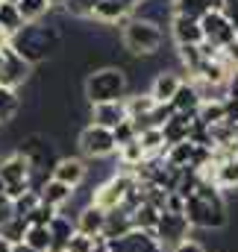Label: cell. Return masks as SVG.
<instances>
[{"instance_id": "obj_1", "label": "cell", "mask_w": 238, "mask_h": 252, "mask_svg": "<svg viewBox=\"0 0 238 252\" xmlns=\"http://www.w3.org/2000/svg\"><path fill=\"white\" fill-rule=\"evenodd\" d=\"M182 214L188 217L191 229H209V232H221L230 223L227 214V202L221 196V190L215 188L209 179H200L197 188L185 196V208Z\"/></svg>"}, {"instance_id": "obj_2", "label": "cell", "mask_w": 238, "mask_h": 252, "mask_svg": "<svg viewBox=\"0 0 238 252\" xmlns=\"http://www.w3.org/2000/svg\"><path fill=\"white\" fill-rule=\"evenodd\" d=\"M62 35L56 27H44V24H24L12 38H9V47L24 56L30 64L44 62L56 47H59Z\"/></svg>"}, {"instance_id": "obj_3", "label": "cell", "mask_w": 238, "mask_h": 252, "mask_svg": "<svg viewBox=\"0 0 238 252\" xmlns=\"http://www.w3.org/2000/svg\"><path fill=\"white\" fill-rule=\"evenodd\" d=\"M85 97L91 106H100V103H115V100H126V91H129V79L123 73V67L115 64H106V67H97L85 76V85H82Z\"/></svg>"}, {"instance_id": "obj_4", "label": "cell", "mask_w": 238, "mask_h": 252, "mask_svg": "<svg viewBox=\"0 0 238 252\" xmlns=\"http://www.w3.org/2000/svg\"><path fill=\"white\" fill-rule=\"evenodd\" d=\"M120 41H123V47H126L129 53H135V56H153V53H159V47H162V41H165V32H162L159 24H153V21L135 15V18H129V21L123 24Z\"/></svg>"}, {"instance_id": "obj_5", "label": "cell", "mask_w": 238, "mask_h": 252, "mask_svg": "<svg viewBox=\"0 0 238 252\" xmlns=\"http://www.w3.org/2000/svg\"><path fill=\"white\" fill-rule=\"evenodd\" d=\"M135 185H138L135 173H132V170H120V173L109 176L103 185H97V188L91 190L88 202L97 205L100 211H115V208H120V205L126 202V196L135 190Z\"/></svg>"}, {"instance_id": "obj_6", "label": "cell", "mask_w": 238, "mask_h": 252, "mask_svg": "<svg viewBox=\"0 0 238 252\" xmlns=\"http://www.w3.org/2000/svg\"><path fill=\"white\" fill-rule=\"evenodd\" d=\"M18 153H24V158L30 161L33 176H36V173H44V176H47V170L53 173V167H56V161H59L53 141H50L47 135H41V132L27 135V138L21 141V150H18Z\"/></svg>"}, {"instance_id": "obj_7", "label": "cell", "mask_w": 238, "mask_h": 252, "mask_svg": "<svg viewBox=\"0 0 238 252\" xmlns=\"http://www.w3.org/2000/svg\"><path fill=\"white\" fill-rule=\"evenodd\" d=\"M200 30H203V41L215 50H224L233 38H236V27L233 21L221 12V9H212L200 18Z\"/></svg>"}, {"instance_id": "obj_8", "label": "cell", "mask_w": 238, "mask_h": 252, "mask_svg": "<svg viewBox=\"0 0 238 252\" xmlns=\"http://www.w3.org/2000/svg\"><path fill=\"white\" fill-rule=\"evenodd\" d=\"M188 232H191V226H188V217L185 214H174V211H162L159 214V223H156V241L162 244V250L171 252L174 247H179L182 241H188Z\"/></svg>"}, {"instance_id": "obj_9", "label": "cell", "mask_w": 238, "mask_h": 252, "mask_svg": "<svg viewBox=\"0 0 238 252\" xmlns=\"http://www.w3.org/2000/svg\"><path fill=\"white\" fill-rule=\"evenodd\" d=\"M79 150H82V156H88V158H106V156H112V153L118 150V144H115L112 129L88 124L79 132Z\"/></svg>"}, {"instance_id": "obj_10", "label": "cell", "mask_w": 238, "mask_h": 252, "mask_svg": "<svg viewBox=\"0 0 238 252\" xmlns=\"http://www.w3.org/2000/svg\"><path fill=\"white\" fill-rule=\"evenodd\" d=\"M103 244L109 252H165L153 232H141V229H129V232H123L118 238H109Z\"/></svg>"}, {"instance_id": "obj_11", "label": "cell", "mask_w": 238, "mask_h": 252, "mask_svg": "<svg viewBox=\"0 0 238 252\" xmlns=\"http://www.w3.org/2000/svg\"><path fill=\"white\" fill-rule=\"evenodd\" d=\"M3 53V64H0V85L3 88H12V91H18V85H24L27 79H30V70H33V64L27 62L24 56H18L9 44L0 50Z\"/></svg>"}, {"instance_id": "obj_12", "label": "cell", "mask_w": 238, "mask_h": 252, "mask_svg": "<svg viewBox=\"0 0 238 252\" xmlns=\"http://www.w3.org/2000/svg\"><path fill=\"white\" fill-rule=\"evenodd\" d=\"M0 179L6 188H15V185L33 188V167L24 158V153H9L6 158H0Z\"/></svg>"}, {"instance_id": "obj_13", "label": "cell", "mask_w": 238, "mask_h": 252, "mask_svg": "<svg viewBox=\"0 0 238 252\" xmlns=\"http://www.w3.org/2000/svg\"><path fill=\"white\" fill-rule=\"evenodd\" d=\"M56 182L62 185H68V188H79L82 182H85V176H88V167H85V161L82 158H74V156H65L56 161V167H53V173H50Z\"/></svg>"}, {"instance_id": "obj_14", "label": "cell", "mask_w": 238, "mask_h": 252, "mask_svg": "<svg viewBox=\"0 0 238 252\" xmlns=\"http://www.w3.org/2000/svg\"><path fill=\"white\" fill-rule=\"evenodd\" d=\"M77 232L88 235V238H103V229H106V211H100L97 205H82L77 211V220H74Z\"/></svg>"}, {"instance_id": "obj_15", "label": "cell", "mask_w": 238, "mask_h": 252, "mask_svg": "<svg viewBox=\"0 0 238 252\" xmlns=\"http://www.w3.org/2000/svg\"><path fill=\"white\" fill-rule=\"evenodd\" d=\"M138 3L141 0H100L97 6H94V21H100V24H118L123 21L129 12H135L138 9Z\"/></svg>"}, {"instance_id": "obj_16", "label": "cell", "mask_w": 238, "mask_h": 252, "mask_svg": "<svg viewBox=\"0 0 238 252\" xmlns=\"http://www.w3.org/2000/svg\"><path fill=\"white\" fill-rule=\"evenodd\" d=\"M171 35H174L177 47H185V44H203L200 21L185 18V15H177V12H174V18H171Z\"/></svg>"}, {"instance_id": "obj_17", "label": "cell", "mask_w": 238, "mask_h": 252, "mask_svg": "<svg viewBox=\"0 0 238 252\" xmlns=\"http://www.w3.org/2000/svg\"><path fill=\"white\" fill-rule=\"evenodd\" d=\"M179 85H182V76L174 73V70H162V73H156V79H153V85H150V97H153V103L156 106H168L171 100H174V94L179 91Z\"/></svg>"}, {"instance_id": "obj_18", "label": "cell", "mask_w": 238, "mask_h": 252, "mask_svg": "<svg viewBox=\"0 0 238 252\" xmlns=\"http://www.w3.org/2000/svg\"><path fill=\"white\" fill-rule=\"evenodd\" d=\"M129 115H126V103L115 100V103H100V106H91V124L106 126V129H115L118 124H123Z\"/></svg>"}, {"instance_id": "obj_19", "label": "cell", "mask_w": 238, "mask_h": 252, "mask_svg": "<svg viewBox=\"0 0 238 252\" xmlns=\"http://www.w3.org/2000/svg\"><path fill=\"white\" fill-rule=\"evenodd\" d=\"M71 196H74V190L68 188V185H62V182H56L53 176L39 185V199H41V205H50V208H56V211H62V208L71 202Z\"/></svg>"}, {"instance_id": "obj_20", "label": "cell", "mask_w": 238, "mask_h": 252, "mask_svg": "<svg viewBox=\"0 0 238 252\" xmlns=\"http://www.w3.org/2000/svg\"><path fill=\"white\" fill-rule=\"evenodd\" d=\"M191 124H194V115H179V112H174V115L165 121V126H162V135H165V147L188 141V135H191Z\"/></svg>"}, {"instance_id": "obj_21", "label": "cell", "mask_w": 238, "mask_h": 252, "mask_svg": "<svg viewBox=\"0 0 238 252\" xmlns=\"http://www.w3.org/2000/svg\"><path fill=\"white\" fill-rule=\"evenodd\" d=\"M200 94H197V88L191 85V82H182L179 85V91L174 94V100H171V109L179 112V115H197V109H200Z\"/></svg>"}, {"instance_id": "obj_22", "label": "cell", "mask_w": 238, "mask_h": 252, "mask_svg": "<svg viewBox=\"0 0 238 252\" xmlns=\"http://www.w3.org/2000/svg\"><path fill=\"white\" fill-rule=\"evenodd\" d=\"M212 185H215L218 190H236L238 188V156L236 158L221 161V164H215Z\"/></svg>"}, {"instance_id": "obj_23", "label": "cell", "mask_w": 238, "mask_h": 252, "mask_svg": "<svg viewBox=\"0 0 238 252\" xmlns=\"http://www.w3.org/2000/svg\"><path fill=\"white\" fill-rule=\"evenodd\" d=\"M47 229H50V238H53V250L50 252H62L65 244H68V241L74 238V232H77V226H74L71 217H65V214H56Z\"/></svg>"}, {"instance_id": "obj_24", "label": "cell", "mask_w": 238, "mask_h": 252, "mask_svg": "<svg viewBox=\"0 0 238 252\" xmlns=\"http://www.w3.org/2000/svg\"><path fill=\"white\" fill-rule=\"evenodd\" d=\"M159 214H162V211H159L156 205L141 202L138 208H132V211H129V217H132V229H141V232H156Z\"/></svg>"}, {"instance_id": "obj_25", "label": "cell", "mask_w": 238, "mask_h": 252, "mask_svg": "<svg viewBox=\"0 0 238 252\" xmlns=\"http://www.w3.org/2000/svg\"><path fill=\"white\" fill-rule=\"evenodd\" d=\"M21 244L30 247L33 252H50L53 250V238H50V229L47 226H27Z\"/></svg>"}, {"instance_id": "obj_26", "label": "cell", "mask_w": 238, "mask_h": 252, "mask_svg": "<svg viewBox=\"0 0 238 252\" xmlns=\"http://www.w3.org/2000/svg\"><path fill=\"white\" fill-rule=\"evenodd\" d=\"M138 144H141L144 156H162V153H165V135H162V129H156V126L141 129V132H138Z\"/></svg>"}, {"instance_id": "obj_27", "label": "cell", "mask_w": 238, "mask_h": 252, "mask_svg": "<svg viewBox=\"0 0 238 252\" xmlns=\"http://www.w3.org/2000/svg\"><path fill=\"white\" fill-rule=\"evenodd\" d=\"M212 9H218L212 0H174V12L177 15H185V18H194V21H200Z\"/></svg>"}, {"instance_id": "obj_28", "label": "cell", "mask_w": 238, "mask_h": 252, "mask_svg": "<svg viewBox=\"0 0 238 252\" xmlns=\"http://www.w3.org/2000/svg\"><path fill=\"white\" fill-rule=\"evenodd\" d=\"M21 27H24V18H21L18 6L15 3H0V32H6L12 38Z\"/></svg>"}, {"instance_id": "obj_29", "label": "cell", "mask_w": 238, "mask_h": 252, "mask_svg": "<svg viewBox=\"0 0 238 252\" xmlns=\"http://www.w3.org/2000/svg\"><path fill=\"white\" fill-rule=\"evenodd\" d=\"M15 6H18V12H21L24 24H39V21L50 12L47 0H18Z\"/></svg>"}, {"instance_id": "obj_30", "label": "cell", "mask_w": 238, "mask_h": 252, "mask_svg": "<svg viewBox=\"0 0 238 252\" xmlns=\"http://www.w3.org/2000/svg\"><path fill=\"white\" fill-rule=\"evenodd\" d=\"M21 112V97H18V91H12V88H3L0 85V124H9V121H15V115Z\"/></svg>"}, {"instance_id": "obj_31", "label": "cell", "mask_w": 238, "mask_h": 252, "mask_svg": "<svg viewBox=\"0 0 238 252\" xmlns=\"http://www.w3.org/2000/svg\"><path fill=\"white\" fill-rule=\"evenodd\" d=\"M123 103H126V115H129L132 121H141V118H147V115L156 109V103H153L150 94H135V97H126Z\"/></svg>"}, {"instance_id": "obj_32", "label": "cell", "mask_w": 238, "mask_h": 252, "mask_svg": "<svg viewBox=\"0 0 238 252\" xmlns=\"http://www.w3.org/2000/svg\"><path fill=\"white\" fill-rule=\"evenodd\" d=\"M197 121L206 126H215L221 121H227V112H224V100H209V103H200L197 109Z\"/></svg>"}, {"instance_id": "obj_33", "label": "cell", "mask_w": 238, "mask_h": 252, "mask_svg": "<svg viewBox=\"0 0 238 252\" xmlns=\"http://www.w3.org/2000/svg\"><path fill=\"white\" fill-rule=\"evenodd\" d=\"M118 158L120 164L126 167V170H135L147 156H144V150H141V144H138V138L132 141V144H123V147H118Z\"/></svg>"}, {"instance_id": "obj_34", "label": "cell", "mask_w": 238, "mask_h": 252, "mask_svg": "<svg viewBox=\"0 0 238 252\" xmlns=\"http://www.w3.org/2000/svg\"><path fill=\"white\" fill-rule=\"evenodd\" d=\"M12 202H15V217H18V220H27V214H30L41 199H39V190L30 188V190H24L18 199H12Z\"/></svg>"}, {"instance_id": "obj_35", "label": "cell", "mask_w": 238, "mask_h": 252, "mask_svg": "<svg viewBox=\"0 0 238 252\" xmlns=\"http://www.w3.org/2000/svg\"><path fill=\"white\" fill-rule=\"evenodd\" d=\"M56 214H59L56 208H50V205H41V202H39V205L27 214V220H24V223H27V226H50V220H53Z\"/></svg>"}, {"instance_id": "obj_36", "label": "cell", "mask_w": 238, "mask_h": 252, "mask_svg": "<svg viewBox=\"0 0 238 252\" xmlns=\"http://www.w3.org/2000/svg\"><path fill=\"white\" fill-rule=\"evenodd\" d=\"M112 135H115V144H118V147H123V144H132V141L138 138V129H135V124L126 118L123 124H118L115 129H112Z\"/></svg>"}, {"instance_id": "obj_37", "label": "cell", "mask_w": 238, "mask_h": 252, "mask_svg": "<svg viewBox=\"0 0 238 252\" xmlns=\"http://www.w3.org/2000/svg\"><path fill=\"white\" fill-rule=\"evenodd\" d=\"M24 232H27V223H24V220H18V217L0 229V235H3V238H9L12 244H21V241H24Z\"/></svg>"}, {"instance_id": "obj_38", "label": "cell", "mask_w": 238, "mask_h": 252, "mask_svg": "<svg viewBox=\"0 0 238 252\" xmlns=\"http://www.w3.org/2000/svg\"><path fill=\"white\" fill-rule=\"evenodd\" d=\"M97 3H100V0H68L65 9H68L71 15H79V18H91Z\"/></svg>"}, {"instance_id": "obj_39", "label": "cell", "mask_w": 238, "mask_h": 252, "mask_svg": "<svg viewBox=\"0 0 238 252\" xmlns=\"http://www.w3.org/2000/svg\"><path fill=\"white\" fill-rule=\"evenodd\" d=\"M218 53H221V59L227 62L230 70H238V35L227 44V47H224V50H218Z\"/></svg>"}, {"instance_id": "obj_40", "label": "cell", "mask_w": 238, "mask_h": 252, "mask_svg": "<svg viewBox=\"0 0 238 252\" xmlns=\"http://www.w3.org/2000/svg\"><path fill=\"white\" fill-rule=\"evenodd\" d=\"M15 220V202L6 196V193H0V229L6 226V223H12Z\"/></svg>"}, {"instance_id": "obj_41", "label": "cell", "mask_w": 238, "mask_h": 252, "mask_svg": "<svg viewBox=\"0 0 238 252\" xmlns=\"http://www.w3.org/2000/svg\"><path fill=\"white\" fill-rule=\"evenodd\" d=\"M171 252H206V247H203V244H197V241H191V238H188V241H182V244H179V247H174V250Z\"/></svg>"}, {"instance_id": "obj_42", "label": "cell", "mask_w": 238, "mask_h": 252, "mask_svg": "<svg viewBox=\"0 0 238 252\" xmlns=\"http://www.w3.org/2000/svg\"><path fill=\"white\" fill-rule=\"evenodd\" d=\"M224 91H227V97H233V100H238V70H233V73H230V79H227Z\"/></svg>"}, {"instance_id": "obj_43", "label": "cell", "mask_w": 238, "mask_h": 252, "mask_svg": "<svg viewBox=\"0 0 238 252\" xmlns=\"http://www.w3.org/2000/svg\"><path fill=\"white\" fill-rule=\"evenodd\" d=\"M12 247H15V244H12L9 238H3V235H0V252H12Z\"/></svg>"}, {"instance_id": "obj_44", "label": "cell", "mask_w": 238, "mask_h": 252, "mask_svg": "<svg viewBox=\"0 0 238 252\" xmlns=\"http://www.w3.org/2000/svg\"><path fill=\"white\" fill-rule=\"evenodd\" d=\"M12 252H33V250H30V247H24V244H15V247H12Z\"/></svg>"}, {"instance_id": "obj_45", "label": "cell", "mask_w": 238, "mask_h": 252, "mask_svg": "<svg viewBox=\"0 0 238 252\" xmlns=\"http://www.w3.org/2000/svg\"><path fill=\"white\" fill-rule=\"evenodd\" d=\"M47 6H68V0H47Z\"/></svg>"}, {"instance_id": "obj_46", "label": "cell", "mask_w": 238, "mask_h": 252, "mask_svg": "<svg viewBox=\"0 0 238 252\" xmlns=\"http://www.w3.org/2000/svg\"><path fill=\"white\" fill-rule=\"evenodd\" d=\"M0 193H6V185H3V179H0Z\"/></svg>"}, {"instance_id": "obj_47", "label": "cell", "mask_w": 238, "mask_h": 252, "mask_svg": "<svg viewBox=\"0 0 238 252\" xmlns=\"http://www.w3.org/2000/svg\"><path fill=\"white\" fill-rule=\"evenodd\" d=\"M0 3H18V0H0Z\"/></svg>"}, {"instance_id": "obj_48", "label": "cell", "mask_w": 238, "mask_h": 252, "mask_svg": "<svg viewBox=\"0 0 238 252\" xmlns=\"http://www.w3.org/2000/svg\"><path fill=\"white\" fill-rule=\"evenodd\" d=\"M0 64H3V53H0Z\"/></svg>"}, {"instance_id": "obj_49", "label": "cell", "mask_w": 238, "mask_h": 252, "mask_svg": "<svg viewBox=\"0 0 238 252\" xmlns=\"http://www.w3.org/2000/svg\"><path fill=\"white\" fill-rule=\"evenodd\" d=\"M236 3H238V0H236Z\"/></svg>"}]
</instances>
